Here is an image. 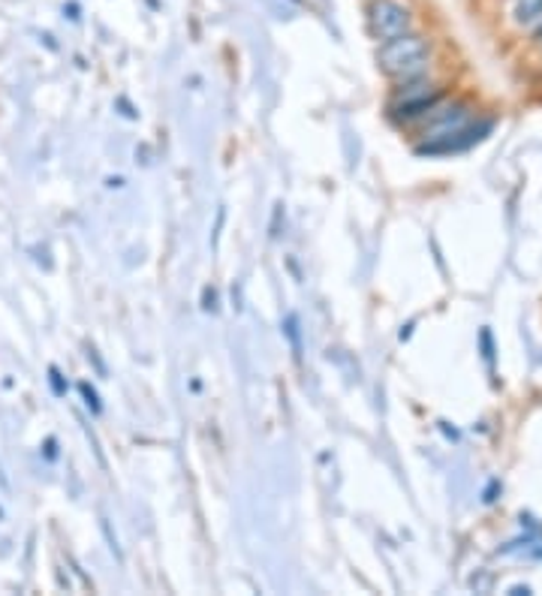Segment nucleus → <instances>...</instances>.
<instances>
[{"label":"nucleus","instance_id":"f257e3e1","mask_svg":"<svg viewBox=\"0 0 542 596\" xmlns=\"http://www.w3.org/2000/svg\"><path fill=\"white\" fill-rule=\"evenodd\" d=\"M377 64H380V69L389 79L405 85V81L422 79V76H425L428 64H431V48H428L422 36L407 31V34L380 43Z\"/></svg>","mask_w":542,"mask_h":596},{"label":"nucleus","instance_id":"f03ea898","mask_svg":"<svg viewBox=\"0 0 542 596\" xmlns=\"http://www.w3.org/2000/svg\"><path fill=\"white\" fill-rule=\"evenodd\" d=\"M368 34L377 40V43H386V40H395V36L407 34L413 27V15L407 10L405 3L398 0H374L368 7Z\"/></svg>","mask_w":542,"mask_h":596},{"label":"nucleus","instance_id":"7ed1b4c3","mask_svg":"<svg viewBox=\"0 0 542 596\" xmlns=\"http://www.w3.org/2000/svg\"><path fill=\"white\" fill-rule=\"evenodd\" d=\"M438 103H440V91L431 85V81H425V76H422V79L405 81V85L395 91L392 115L410 121V118L422 115V112H431Z\"/></svg>","mask_w":542,"mask_h":596},{"label":"nucleus","instance_id":"20e7f679","mask_svg":"<svg viewBox=\"0 0 542 596\" xmlns=\"http://www.w3.org/2000/svg\"><path fill=\"white\" fill-rule=\"evenodd\" d=\"M509 19L519 31H540L542 0H509Z\"/></svg>","mask_w":542,"mask_h":596},{"label":"nucleus","instance_id":"39448f33","mask_svg":"<svg viewBox=\"0 0 542 596\" xmlns=\"http://www.w3.org/2000/svg\"><path fill=\"white\" fill-rule=\"evenodd\" d=\"M81 395L88 398V407H91L93 413H100V404H97V395H93V391L88 389V386H81Z\"/></svg>","mask_w":542,"mask_h":596},{"label":"nucleus","instance_id":"423d86ee","mask_svg":"<svg viewBox=\"0 0 542 596\" xmlns=\"http://www.w3.org/2000/svg\"><path fill=\"white\" fill-rule=\"evenodd\" d=\"M52 383H55V391H58V395H60V391H64V383H60L58 371H52Z\"/></svg>","mask_w":542,"mask_h":596},{"label":"nucleus","instance_id":"0eeeda50","mask_svg":"<svg viewBox=\"0 0 542 596\" xmlns=\"http://www.w3.org/2000/svg\"><path fill=\"white\" fill-rule=\"evenodd\" d=\"M540 36H542V27H540Z\"/></svg>","mask_w":542,"mask_h":596}]
</instances>
